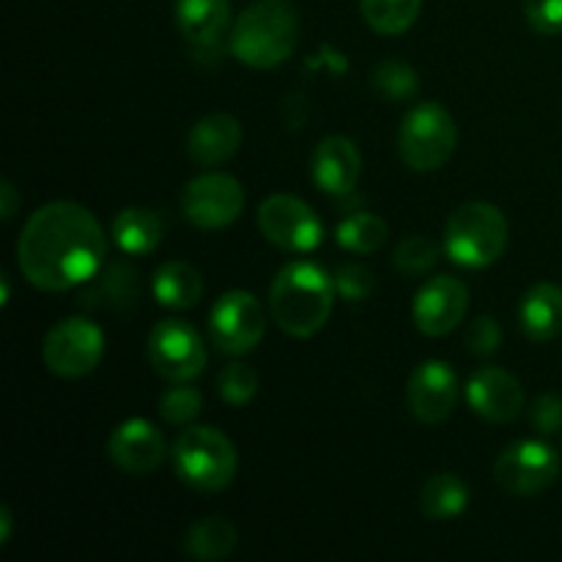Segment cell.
<instances>
[{"instance_id":"6da1fadb","label":"cell","mask_w":562,"mask_h":562,"mask_svg":"<svg viewBox=\"0 0 562 562\" xmlns=\"http://www.w3.org/2000/svg\"><path fill=\"white\" fill-rule=\"evenodd\" d=\"M16 263L22 278L38 291L77 289L91 283L108 263V234L80 203H44L16 239Z\"/></svg>"},{"instance_id":"5b68a950","label":"cell","mask_w":562,"mask_h":562,"mask_svg":"<svg viewBox=\"0 0 562 562\" xmlns=\"http://www.w3.org/2000/svg\"><path fill=\"white\" fill-rule=\"evenodd\" d=\"M173 472L195 492H223L239 470L234 442L212 426H187L170 450Z\"/></svg>"},{"instance_id":"836d02e7","label":"cell","mask_w":562,"mask_h":562,"mask_svg":"<svg viewBox=\"0 0 562 562\" xmlns=\"http://www.w3.org/2000/svg\"><path fill=\"white\" fill-rule=\"evenodd\" d=\"M499 338H503V333H499V324L494 316H477L464 333L467 349L477 357L494 355L499 349Z\"/></svg>"},{"instance_id":"277c9868","label":"cell","mask_w":562,"mask_h":562,"mask_svg":"<svg viewBox=\"0 0 562 562\" xmlns=\"http://www.w3.org/2000/svg\"><path fill=\"white\" fill-rule=\"evenodd\" d=\"M505 247H508V220L494 203H461L445 225V256L464 269L492 267Z\"/></svg>"},{"instance_id":"ac0fdd59","label":"cell","mask_w":562,"mask_h":562,"mask_svg":"<svg viewBox=\"0 0 562 562\" xmlns=\"http://www.w3.org/2000/svg\"><path fill=\"white\" fill-rule=\"evenodd\" d=\"M362 173V157L355 140L344 135H329L313 148L311 176L327 195H349Z\"/></svg>"},{"instance_id":"8fae6325","label":"cell","mask_w":562,"mask_h":562,"mask_svg":"<svg viewBox=\"0 0 562 562\" xmlns=\"http://www.w3.org/2000/svg\"><path fill=\"white\" fill-rule=\"evenodd\" d=\"M258 228L263 239L294 256L313 252L324 239V225L313 206H307L302 198L283 195V192L269 195L258 206Z\"/></svg>"},{"instance_id":"83f0119b","label":"cell","mask_w":562,"mask_h":562,"mask_svg":"<svg viewBox=\"0 0 562 562\" xmlns=\"http://www.w3.org/2000/svg\"><path fill=\"white\" fill-rule=\"evenodd\" d=\"M371 86L387 102H406L420 88V77L406 60L384 58L371 69Z\"/></svg>"},{"instance_id":"d590c367","label":"cell","mask_w":562,"mask_h":562,"mask_svg":"<svg viewBox=\"0 0 562 562\" xmlns=\"http://www.w3.org/2000/svg\"><path fill=\"white\" fill-rule=\"evenodd\" d=\"M20 203H22V198H20V192H16V187L11 184L9 179L0 181V214H3V220L14 217Z\"/></svg>"},{"instance_id":"8992f818","label":"cell","mask_w":562,"mask_h":562,"mask_svg":"<svg viewBox=\"0 0 562 562\" xmlns=\"http://www.w3.org/2000/svg\"><path fill=\"white\" fill-rule=\"evenodd\" d=\"M459 126L439 102H420L398 126V157L415 173H434L453 159Z\"/></svg>"},{"instance_id":"9a60e30c","label":"cell","mask_w":562,"mask_h":562,"mask_svg":"<svg viewBox=\"0 0 562 562\" xmlns=\"http://www.w3.org/2000/svg\"><path fill=\"white\" fill-rule=\"evenodd\" d=\"M467 404L488 423H510L525 409V390L505 368L483 366L467 382Z\"/></svg>"},{"instance_id":"7a4b0ae2","label":"cell","mask_w":562,"mask_h":562,"mask_svg":"<svg viewBox=\"0 0 562 562\" xmlns=\"http://www.w3.org/2000/svg\"><path fill=\"white\" fill-rule=\"evenodd\" d=\"M335 294V278H329L318 263L291 261L274 274L269 313L291 338H313L333 316Z\"/></svg>"},{"instance_id":"30bf717a","label":"cell","mask_w":562,"mask_h":562,"mask_svg":"<svg viewBox=\"0 0 562 562\" xmlns=\"http://www.w3.org/2000/svg\"><path fill=\"white\" fill-rule=\"evenodd\" d=\"M263 333H267V316L258 296L250 291H225L209 313L212 344L228 357H241L256 349L263 340Z\"/></svg>"},{"instance_id":"f1b7e54d","label":"cell","mask_w":562,"mask_h":562,"mask_svg":"<svg viewBox=\"0 0 562 562\" xmlns=\"http://www.w3.org/2000/svg\"><path fill=\"white\" fill-rule=\"evenodd\" d=\"M439 261V245L426 234H409L398 241L393 256V267L404 278H423L431 272Z\"/></svg>"},{"instance_id":"cb8c5ba5","label":"cell","mask_w":562,"mask_h":562,"mask_svg":"<svg viewBox=\"0 0 562 562\" xmlns=\"http://www.w3.org/2000/svg\"><path fill=\"white\" fill-rule=\"evenodd\" d=\"M236 543H239V532H236L234 521H228L225 516H206L201 521H192L184 536L187 554L201 562L225 560L234 552Z\"/></svg>"},{"instance_id":"603a6c76","label":"cell","mask_w":562,"mask_h":562,"mask_svg":"<svg viewBox=\"0 0 562 562\" xmlns=\"http://www.w3.org/2000/svg\"><path fill=\"white\" fill-rule=\"evenodd\" d=\"M470 505V486L453 472L431 475L420 488V514L428 521H453Z\"/></svg>"},{"instance_id":"d6a6232c","label":"cell","mask_w":562,"mask_h":562,"mask_svg":"<svg viewBox=\"0 0 562 562\" xmlns=\"http://www.w3.org/2000/svg\"><path fill=\"white\" fill-rule=\"evenodd\" d=\"M525 16L541 36L562 33V0H525Z\"/></svg>"},{"instance_id":"e0dca14e","label":"cell","mask_w":562,"mask_h":562,"mask_svg":"<svg viewBox=\"0 0 562 562\" xmlns=\"http://www.w3.org/2000/svg\"><path fill=\"white\" fill-rule=\"evenodd\" d=\"M173 20L192 55H223V38L231 27V0H176Z\"/></svg>"},{"instance_id":"3957f363","label":"cell","mask_w":562,"mask_h":562,"mask_svg":"<svg viewBox=\"0 0 562 562\" xmlns=\"http://www.w3.org/2000/svg\"><path fill=\"white\" fill-rule=\"evenodd\" d=\"M300 42V16L283 0H261L234 20L228 49L252 69H274L294 55Z\"/></svg>"},{"instance_id":"2e32d148","label":"cell","mask_w":562,"mask_h":562,"mask_svg":"<svg viewBox=\"0 0 562 562\" xmlns=\"http://www.w3.org/2000/svg\"><path fill=\"white\" fill-rule=\"evenodd\" d=\"M108 456L126 475H148L168 456L162 431L143 417L124 420L108 439Z\"/></svg>"},{"instance_id":"44dd1931","label":"cell","mask_w":562,"mask_h":562,"mask_svg":"<svg viewBox=\"0 0 562 562\" xmlns=\"http://www.w3.org/2000/svg\"><path fill=\"white\" fill-rule=\"evenodd\" d=\"M110 234L124 256H148L162 245L165 220L162 214L146 206L121 209L110 225Z\"/></svg>"},{"instance_id":"7402d4cb","label":"cell","mask_w":562,"mask_h":562,"mask_svg":"<svg viewBox=\"0 0 562 562\" xmlns=\"http://www.w3.org/2000/svg\"><path fill=\"white\" fill-rule=\"evenodd\" d=\"M151 289L159 305L170 307V311H190V307H195L201 302L203 280L201 272L192 269L190 263L165 261L154 272Z\"/></svg>"},{"instance_id":"f546056e","label":"cell","mask_w":562,"mask_h":562,"mask_svg":"<svg viewBox=\"0 0 562 562\" xmlns=\"http://www.w3.org/2000/svg\"><path fill=\"white\" fill-rule=\"evenodd\" d=\"M201 393L195 387H190V382H176L159 398V417L168 426H190L201 415Z\"/></svg>"},{"instance_id":"5bb4252c","label":"cell","mask_w":562,"mask_h":562,"mask_svg":"<svg viewBox=\"0 0 562 562\" xmlns=\"http://www.w3.org/2000/svg\"><path fill=\"white\" fill-rule=\"evenodd\" d=\"M459 376L453 368L442 360H426L412 371L406 384V404L415 420L426 426H437L453 415L459 404Z\"/></svg>"},{"instance_id":"1f68e13d","label":"cell","mask_w":562,"mask_h":562,"mask_svg":"<svg viewBox=\"0 0 562 562\" xmlns=\"http://www.w3.org/2000/svg\"><path fill=\"white\" fill-rule=\"evenodd\" d=\"M335 289L344 300L349 302H362L373 294L376 289V278L368 267L362 263H344V267L335 272Z\"/></svg>"},{"instance_id":"4dcf8cb0","label":"cell","mask_w":562,"mask_h":562,"mask_svg":"<svg viewBox=\"0 0 562 562\" xmlns=\"http://www.w3.org/2000/svg\"><path fill=\"white\" fill-rule=\"evenodd\" d=\"M217 393L225 404L245 406L258 393V373L247 362H228L217 376Z\"/></svg>"},{"instance_id":"9c48e42d","label":"cell","mask_w":562,"mask_h":562,"mask_svg":"<svg viewBox=\"0 0 562 562\" xmlns=\"http://www.w3.org/2000/svg\"><path fill=\"white\" fill-rule=\"evenodd\" d=\"M560 456L541 439L508 445L494 461V481L510 497H536L558 483Z\"/></svg>"},{"instance_id":"484cf974","label":"cell","mask_w":562,"mask_h":562,"mask_svg":"<svg viewBox=\"0 0 562 562\" xmlns=\"http://www.w3.org/2000/svg\"><path fill=\"white\" fill-rule=\"evenodd\" d=\"M387 223H384L379 214L373 212H357L349 214L344 223L335 231V239L344 247L346 252H355V256H371V252L382 250L384 241H387Z\"/></svg>"},{"instance_id":"d4e9b609","label":"cell","mask_w":562,"mask_h":562,"mask_svg":"<svg viewBox=\"0 0 562 562\" xmlns=\"http://www.w3.org/2000/svg\"><path fill=\"white\" fill-rule=\"evenodd\" d=\"M423 0H360L362 20L379 36H401L417 22Z\"/></svg>"},{"instance_id":"ffe728a7","label":"cell","mask_w":562,"mask_h":562,"mask_svg":"<svg viewBox=\"0 0 562 562\" xmlns=\"http://www.w3.org/2000/svg\"><path fill=\"white\" fill-rule=\"evenodd\" d=\"M521 333L532 344H549L562 333V289L554 283H536L519 305Z\"/></svg>"},{"instance_id":"4316f807","label":"cell","mask_w":562,"mask_h":562,"mask_svg":"<svg viewBox=\"0 0 562 562\" xmlns=\"http://www.w3.org/2000/svg\"><path fill=\"white\" fill-rule=\"evenodd\" d=\"M99 283L93 296L108 302L110 307H132L140 300V274L132 263L110 261L104 263L102 272L97 274Z\"/></svg>"},{"instance_id":"d6986e66","label":"cell","mask_w":562,"mask_h":562,"mask_svg":"<svg viewBox=\"0 0 562 562\" xmlns=\"http://www.w3.org/2000/svg\"><path fill=\"white\" fill-rule=\"evenodd\" d=\"M241 146V124L228 113H212L195 121L187 135L190 159L201 168H217L228 162Z\"/></svg>"},{"instance_id":"4fadbf2b","label":"cell","mask_w":562,"mask_h":562,"mask_svg":"<svg viewBox=\"0 0 562 562\" xmlns=\"http://www.w3.org/2000/svg\"><path fill=\"white\" fill-rule=\"evenodd\" d=\"M470 307V289L453 274L426 280L412 302V322L428 338H445L464 322Z\"/></svg>"},{"instance_id":"ba28073f","label":"cell","mask_w":562,"mask_h":562,"mask_svg":"<svg viewBox=\"0 0 562 562\" xmlns=\"http://www.w3.org/2000/svg\"><path fill=\"white\" fill-rule=\"evenodd\" d=\"M148 362L168 382H192L206 368V346L184 318H162L148 333Z\"/></svg>"},{"instance_id":"7c38bea8","label":"cell","mask_w":562,"mask_h":562,"mask_svg":"<svg viewBox=\"0 0 562 562\" xmlns=\"http://www.w3.org/2000/svg\"><path fill=\"white\" fill-rule=\"evenodd\" d=\"M245 209V190L239 181L220 170L195 176L181 192V214L201 231H220L236 223Z\"/></svg>"},{"instance_id":"8d00e7d4","label":"cell","mask_w":562,"mask_h":562,"mask_svg":"<svg viewBox=\"0 0 562 562\" xmlns=\"http://www.w3.org/2000/svg\"><path fill=\"white\" fill-rule=\"evenodd\" d=\"M11 527H14V519H11L9 508H0V547H5L11 538Z\"/></svg>"},{"instance_id":"e575fe53","label":"cell","mask_w":562,"mask_h":562,"mask_svg":"<svg viewBox=\"0 0 562 562\" xmlns=\"http://www.w3.org/2000/svg\"><path fill=\"white\" fill-rule=\"evenodd\" d=\"M530 423L538 434L552 437L562 428V398L554 393H543L532 401Z\"/></svg>"},{"instance_id":"52a82bcc","label":"cell","mask_w":562,"mask_h":562,"mask_svg":"<svg viewBox=\"0 0 562 562\" xmlns=\"http://www.w3.org/2000/svg\"><path fill=\"white\" fill-rule=\"evenodd\" d=\"M104 335L88 318L75 316L55 324L42 344V360L60 379H82L102 362Z\"/></svg>"}]
</instances>
